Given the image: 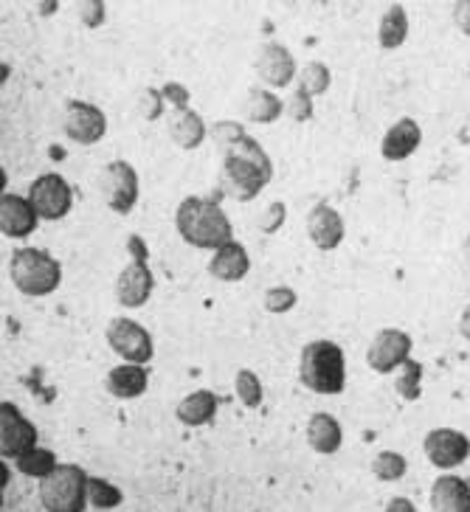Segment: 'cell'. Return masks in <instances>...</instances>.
Listing matches in <instances>:
<instances>
[{"label": "cell", "instance_id": "obj_1", "mask_svg": "<svg viewBox=\"0 0 470 512\" xmlns=\"http://www.w3.org/2000/svg\"><path fill=\"white\" fill-rule=\"evenodd\" d=\"M212 138L223 155V183H226L228 195H234L243 203L254 200L273 178L268 152L262 150L237 121L212 124Z\"/></svg>", "mask_w": 470, "mask_h": 512}, {"label": "cell", "instance_id": "obj_2", "mask_svg": "<svg viewBox=\"0 0 470 512\" xmlns=\"http://www.w3.org/2000/svg\"><path fill=\"white\" fill-rule=\"evenodd\" d=\"M175 226H178V234L183 240L195 248L220 251L223 245L234 242L226 211L220 209L214 200H203V197H186L183 200L178 206V214H175Z\"/></svg>", "mask_w": 470, "mask_h": 512}, {"label": "cell", "instance_id": "obj_3", "mask_svg": "<svg viewBox=\"0 0 470 512\" xmlns=\"http://www.w3.org/2000/svg\"><path fill=\"white\" fill-rule=\"evenodd\" d=\"M299 377L310 392L338 394L347 383V363L344 352L333 341H313L302 349Z\"/></svg>", "mask_w": 470, "mask_h": 512}, {"label": "cell", "instance_id": "obj_4", "mask_svg": "<svg viewBox=\"0 0 470 512\" xmlns=\"http://www.w3.org/2000/svg\"><path fill=\"white\" fill-rule=\"evenodd\" d=\"M91 476L79 465H57L54 473L40 479V501L48 512H82L88 498Z\"/></svg>", "mask_w": 470, "mask_h": 512}, {"label": "cell", "instance_id": "obj_5", "mask_svg": "<svg viewBox=\"0 0 470 512\" xmlns=\"http://www.w3.org/2000/svg\"><path fill=\"white\" fill-rule=\"evenodd\" d=\"M9 273L17 290H23L26 296H48L51 290H57L62 279L60 262L46 251L37 248H20L12 254Z\"/></svg>", "mask_w": 470, "mask_h": 512}, {"label": "cell", "instance_id": "obj_6", "mask_svg": "<svg viewBox=\"0 0 470 512\" xmlns=\"http://www.w3.org/2000/svg\"><path fill=\"white\" fill-rule=\"evenodd\" d=\"M99 189L107 206L119 214H130L138 200V175L127 161H113L99 175Z\"/></svg>", "mask_w": 470, "mask_h": 512}, {"label": "cell", "instance_id": "obj_7", "mask_svg": "<svg viewBox=\"0 0 470 512\" xmlns=\"http://www.w3.org/2000/svg\"><path fill=\"white\" fill-rule=\"evenodd\" d=\"M130 251H133L136 259H133V262L124 268L122 276H119L116 296H119V302H122L124 307H141V304L150 299L155 279H152V271L147 268V262H144V256H147L144 242L138 240V237H130Z\"/></svg>", "mask_w": 470, "mask_h": 512}, {"label": "cell", "instance_id": "obj_8", "mask_svg": "<svg viewBox=\"0 0 470 512\" xmlns=\"http://www.w3.org/2000/svg\"><path fill=\"white\" fill-rule=\"evenodd\" d=\"M107 344L116 349L127 363H144L152 358V338L150 332L144 330L141 324L130 321V318H113L107 327Z\"/></svg>", "mask_w": 470, "mask_h": 512}, {"label": "cell", "instance_id": "obj_9", "mask_svg": "<svg viewBox=\"0 0 470 512\" xmlns=\"http://www.w3.org/2000/svg\"><path fill=\"white\" fill-rule=\"evenodd\" d=\"M0 448L9 459H20L37 448V428L17 411L15 403H0Z\"/></svg>", "mask_w": 470, "mask_h": 512}, {"label": "cell", "instance_id": "obj_10", "mask_svg": "<svg viewBox=\"0 0 470 512\" xmlns=\"http://www.w3.org/2000/svg\"><path fill=\"white\" fill-rule=\"evenodd\" d=\"M29 200L40 217L60 220V217H65L71 211L74 192H71V186L62 181L60 175H40L37 181L31 183Z\"/></svg>", "mask_w": 470, "mask_h": 512}, {"label": "cell", "instance_id": "obj_11", "mask_svg": "<svg viewBox=\"0 0 470 512\" xmlns=\"http://www.w3.org/2000/svg\"><path fill=\"white\" fill-rule=\"evenodd\" d=\"M411 355V335H406L403 330H380L369 347V355L366 361L369 366L380 372V375H389L395 372L397 366L409 361Z\"/></svg>", "mask_w": 470, "mask_h": 512}, {"label": "cell", "instance_id": "obj_12", "mask_svg": "<svg viewBox=\"0 0 470 512\" xmlns=\"http://www.w3.org/2000/svg\"><path fill=\"white\" fill-rule=\"evenodd\" d=\"M62 127L76 144H96L99 138L105 136L107 119L99 107L88 105V102H68Z\"/></svg>", "mask_w": 470, "mask_h": 512}, {"label": "cell", "instance_id": "obj_13", "mask_svg": "<svg viewBox=\"0 0 470 512\" xmlns=\"http://www.w3.org/2000/svg\"><path fill=\"white\" fill-rule=\"evenodd\" d=\"M425 456L434 467H448L462 465L470 456V439L459 431H451V428H437L425 437Z\"/></svg>", "mask_w": 470, "mask_h": 512}, {"label": "cell", "instance_id": "obj_14", "mask_svg": "<svg viewBox=\"0 0 470 512\" xmlns=\"http://www.w3.org/2000/svg\"><path fill=\"white\" fill-rule=\"evenodd\" d=\"M37 211L31 206V200L20 195H3L0 200V228L6 237H29L31 231L37 228Z\"/></svg>", "mask_w": 470, "mask_h": 512}, {"label": "cell", "instance_id": "obj_15", "mask_svg": "<svg viewBox=\"0 0 470 512\" xmlns=\"http://www.w3.org/2000/svg\"><path fill=\"white\" fill-rule=\"evenodd\" d=\"M307 231H310V240L316 242L321 251H333L344 240V220L333 206L319 203L307 217Z\"/></svg>", "mask_w": 470, "mask_h": 512}, {"label": "cell", "instance_id": "obj_16", "mask_svg": "<svg viewBox=\"0 0 470 512\" xmlns=\"http://www.w3.org/2000/svg\"><path fill=\"white\" fill-rule=\"evenodd\" d=\"M257 71L273 88H288L296 76V62L290 57L288 48L279 43H268L257 57Z\"/></svg>", "mask_w": 470, "mask_h": 512}, {"label": "cell", "instance_id": "obj_17", "mask_svg": "<svg viewBox=\"0 0 470 512\" xmlns=\"http://www.w3.org/2000/svg\"><path fill=\"white\" fill-rule=\"evenodd\" d=\"M431 512H470V484L459 476H440L431 487Z\"/></svg>", "mask_w": 470, "mask_h": 512}, {"label": "cell", "instance_id": "obj_18", "mask_svg": "<svg viewBox=\"0 0 470 512\" xmlns=\"http://www.w3.org/2000/svg\"><path fill=\"white\" fill-rule=\"evenodd\" d=\"M169 133L183 150H195L206 138V124L189 105H172V110H169Z\"/></svg>", "mask_w": 470, "mask_h": 512}, {"label": "cell", "instance_id": "obj_19", "mask_svg": "<svg viewBox=\"0 0 470 512\" xmlns=\"http://www.w3.org/2000/svg\"><path fill=\"white\" fill-rule=\"evenodd\" d=\"M423 133H420V124L414 119H400L395 127H389V133L383 136L380 152L386 161H403L409 158L411 152L420 147Z\"/></svg>", "mask_w": 470, "mask_h": 512}, {"label": "cell", "instance_id": "obj_20", "mask_svg": "<svg viewBox=\"0 0 470 512\" xmlns=\"http://www.w3.org/2000/svg\"><path fill=\"white\" fill-rule=\"evenodd\" d=\"M251 268V262H248V254H245V248L240 242H228L223 245L214 259L209 262V273L217 276V279H223V282H240L245 273Z\"/></svg>", "mask_w": 470, "mask_h": 512}, {"label": "cell", "instance_id": "obj_21", "mask_svg": "<svg viewBox=\"0 0 470 512\" xmlns=\"http://www.w3.org/2000/svg\"><path fill=\"white\" fill-rule=\"evenodd\" d=\"M147 369L138 366V363H124V366H116L110 375H107V392L113 397H138V394L147 392Z\"/></svg>", "mask_w": 470, "mask_h": 512}, {"label": "cell", "instance_id": "obj_22", "mask_svg": "<svg viewBox=\"0 0 470 512\" xmlns=\"http://www.w3.org/2000/svg\"><path fill=\"white\" fill-rule=\"evenodd\" d=\"M307 439H310L313 451L335 453L341 448L344 431H341V425L333 414H313L310 425H307Z\"/></svg>", "mask_w": 470, "mask_h": 512}, {"label": "cell", "instance_id": "obj_23", "mask_svg": "<svg viewBox=\"0 0 470 512\" xmlns=\"http://www.w3.org/2000/svg\"><path fill=\"white\" fill-rule=\"evenodd\" d=\"M243 110L251 121L268 124V121L279 119L285 113V102L276 93L265 91V88H251V91L245 93Z\"/></svg>", "mask_w": 470, "mask_h": 512}, {"label": "cell", "instance_id": "obj_24", "mask_svg": "<svg viewBox=\"0 0 470 512\" xmlns=\"http://www.w3.org/2000/svg\"><path fill=\"white\" fill-rule=\"evenodd\" d=\"M214 414H217V397L212 392L189 394V397H183L181 406H178V420L183 425H192V428L206 425Z\"/></svg>", "mask_w": 470, "mask_h": 512}, {"label": "cell", "instance_id": "obj_25", "mask_svg": "<svg viewBox=\"0 0 470 512\" xmlns=\"http://www.w3.org/2000/svg\"><path fill=\"white\" fill-rule=\"evenodd\" d=\"M406 34H409V17H406V9L400 3H395V6L386 9V15L380 17V46H403Z\"/></svg>", "mask_w": 470, "mask_h": 512}, {"label": "cell", "instance_id": "obj_26", "mask_svg": "<svg viewBox=\"0 0 470 512\" xmlns=\"http://www.w3.org/2000/svg\"><path fill=\"white\" fill-rule=\"evenodd\" d=\"M15 465L17 470H20V473H26V476L46 479L48 473H54L57 459H54V453L46 451V448H31L29 453H23L20 459H15Z\"/></svg>", "mask_w": 470, "mask_h": 512}, {"label": "cell", "instance_id": "obj_27", "mask_svg": "<svg viewBox=\"0 0 470 512\" xmlns=\"http://www.w3.org/2000/svg\"><path fill=\"white\" fill-rule=\"evenodd\" d=\"M406 459L395 451H383L375 456V462H372V473L378 476L380 482H397V479H403L406 476Z\"/></svg>", "mask_w": 470, "mask_h": 512}, {"label": "cell", "instance_id": "obj_28", "mask_svg": "<svg viewBox=\"0 0 470 512\" xmlns=\"http://www.w3.org/2000/svg\"><path fill=\"white\" fill-rule=\"evenodd\" d=\"M330 88V71H327V65L324 62H310V65H304V71L299 74V91H304L310 99L313 96H319Z\"/></svg>", "mask_w": 470, "mask_h": 512}, {"label": "cell", "instance_id": "obj_29", "mask_svg": "<svg viewBox=\"0 0 470 512\" xmlns=\"http://www.w3.org/2000/svg\"><path fill=\"white\" fill-rule=\"evenodd\" d=\"M88 498H91V504L96 510H113V507L122 504V490L113 487L110 482H105V479H91V484H88Z\"/></svg>", "mask_w": 470, "mask_h": 512}, {"label": "cell", "instance_id": "obj_30", "mask_svg": "<svg viewBox=\"0 0 470 512\" xmlns=\"http://www.w3.org/2000/svg\"><path fill=\"white\" fill-rule=\"evenodd\" d=\"M237 394L243 400V406L257 408L262 403V383L251 369H240L237 372Z\"/></svg>", "mask_w": 470, "mask_h": 512}, {"label": "cell", "instance_id": "obj_31", "mask_svg": "<svg viewBox=\"0 0 470 512\" xmlns=\"http://www.w3.org/2000/svg\"><path fill=\"white\" fill-rule=\"evenodd\" d=\"M403 366H406V372H403V377L397 380V392L403 394L406 400H417V397H420V377H423V366H420V363H414L411 358L403 363Z\"/></svg>", "mask_w": 470, "mask_h": 512}, {"label": "cell", "instance_id": "obj_32", "mask_svg": "<svg viewBox=\"0 0 470 512\" xmlns=\"http://www.w3.org/2000/svg\"><path fill=\"white\" fill-rule=\"evenodd\" d=\"M296 304V293L290 287H271L265 293V307L268 313H288L290 307Z\"/></svg>", "mask_w": 470, "mask_h": 512}, {"label": "cell", "instance_id": "obj_33", "mask_svg": "<svg viewBox=\"0 0 470 512\" xmlns=\"http://www.w3.org/2000/svg\"><path fill=\"white\" fill-rule=\"evenodd\" d=\"M285 110H288L290 116H293L296 121H307L310 116H313V99H310L304 91H293V96H290V102L285 105Z\"/></svg>", "mask_w": 470, "mask_h": 512}, {"label": "cell", "instance_id": "obj_34", "mask_svg": "<svg viewBox=\"0 0 470 512\" xmlns=\"http://www.w3.org/2000/svg\"><path fill=\"white\" fill-rule=\"evenodd\" d=\"M82 20H85V26H99L102 23V17H105V3H96V0H91V3H82Z\"/></svg>", "mask_w": 470, "mask_h": 512}, {"label": "cell", "instance_id": "obj_35", "mask_svg": "<svg viewBox=\"0 0 470 512\" xmlns=\"http://www.w3.org/2000/svg\"><path fill=\"white\" fill-rule=\"evenodd\" d=\"M282 217H285V206L282 203H273L268 209V217L262 220V231H273V228L282 226Z\"/></svg>", "mask_w": 470, "mask_h": 512}, {"label": "cell", "instance_id": "obj_36", "mask_svg": "<svg viewBox=\"0 0 470 512\" xmlns=\"http://www.w3.org/2000/svg\"><path fill=\"white\" fill-rule=\"evenodd\" d=\"M454 20L459 29L465 31V34H470V0L468 3H459V6H456Z\"/></svg>", "mask_w": 470, "mask_h": 512}, {"label": "cell", "instance_id": "obj_37", "mask_svg": "<svg viewBox=\"0 0 470 512\" xmlns=\"http://www.w3.org/2000/svg\"><path fill=\"white\" fill-rule=\"evenodd\" d=\"M386 512H417V507L411 504L409 498H392V501H389V507H386Z\"/></svg>", "mask_w": 470, "mask_h": 512}, {"label": "cell", "instance_id": "obj_38", "mask_svg": "<svg viewBox=\"0 0 470 512\" xmlns=\"http://www.w3.org/2000/svg\"><path fill=\"white\" fill-rule=\"evenodd\" d=\"M459 332H462L465 338H470V304L465 307V313H462V321H459Z\"/></svg>", "mask_w": 470, "mask_h": 512}]
</instances>
